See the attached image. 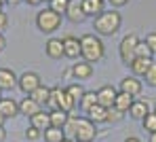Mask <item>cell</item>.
<instances>
[{
  "mask_svg": "<svg viewBox=\"0 0 156 142\" xmlns=\"http://www.w3.org/2000/svg\"><path fill=\"white\" fill-rule=\"evenodd\" d=\"M44 53L51 59H61L63 57V40L61 38H49L44 45Z\"/></svg>",
  "mask_w": 156,
  "mask_h": 142,
  "instance_id": "obj_15",
  "label": "cell"
},
{
  "mask_svg": "<svg viewBox=\"0 0 156 142\" xmlns=\"http://www.w3.org/2000/svg\"><path fill=\"white\" fill-rule=\"evenodd\" d=\"M95 104H97V91H84V95H82L78 108H80L82 113H89Z\"/></svg>",
  "mask_w": 156,
  "mask_h": 142,
  "instance_id": "obj_25",
  "label": "cell"
},
{
  "mask_svg": "<svg viewBox=\"0 0 156 142\" xmlns=\"http://www.w3.org/2000/svg\"><path fill=\"white\" fill-rule=\"evenodd\" d=\"M42 136H44V142H61L66 138V132L57 129V127H49V129L42 132Z\"/></svg>",
  "mask_w": 156,
  "mask_h": 142,
  "instance_id": "obj_27",
  "label": "cell"
},
{
  "mask_svg": "<svg viewBox=\"0 0 156 142\" xmlns=\"http://www.w3.org/2000/svg\"><path fill=\"white\" fill-rule=\"evenodd\" d=\"M66 91H68V95L72 98V102H74V106H78L87 89H84V87L80 85V83H72V85H68V87H66Z\"/></svg>",
  "mask_w": 156,
  "mask_h": 142,
  "instance_id": "obj_26",
  "label": "cell"
},
{
  "mask_svg": "<svg viewBox=\"0 0 156 142\" xmlns=\"http://www.w3.org/2000/svg\"><path fill=\"white\" fill-rule=\"evenodd\" d=\"M4 47H6V38H4V34H0V53L4 51Z\"/></svg>",
  "mask_w": 156,
  "mask_h": 142,
  "instance_id": "obj_36",
  "label": "cell"
},
{
  "mask_svg": "<svg viewBox=\"0 0 156 142\" xmlns=\"http://www.w3.org/2000/svg\"><path fill=\"white\" fill-rule=\"evenodd\" d=\"M9 2H11V4H17V2H21V0H9Z\"/></svg>",
  "mask_w": 156,
  "mask_h": 142,
  "instance_id": "obj_44",
  "label": "cell"
},
{
  "mask_svg": "<svg viewBox=\"0 0 156 142\" xmlns=\"http://www.w3.org/2000/svg\"><path fill=\"white\" fill-rule=\"evenodd\" d=\"M72 74H74V79H78V81H87V79H91L93 77V64H89V62H76L72 68Z\"/></svg>",
  "mask_w": 156,
  "mask_h": 142,
  "instance_id": "obj_12",
  "label": "cell"
},
{
  "mask_svg": "<svg viewBox=\"0 0 156 142\" xmlns=\"http://www.w3.org/2000/svg\"><path fill=\"white\" fill-rule=\"evenodd\" d=\"M148 113H152L148 100H135V102L131 104V108H129V117L131 119H137V121H141Z\"/></svg>",
  "mask_w": 156,
  "mask_h": 142,
  "instance_id": "obj_14",
  "label": "cell"
},
{
  "mask_svg": "<svg viewBox=\"0 0 156 142\" xmlns=\"http://www.w3.org/2000/svg\"><path fill=\"white\" fill-rule=\"evenodd\" d=\"M133 102H135V98H133V95L125 93V91H118V95H116V102H114V108H118L120 113H125V114H127Z\"/></svg>",
  "mask_w": 156,
  "mask_h": 142,
  "instance_id": "obj_22",
  "label": "cell"
},
{
  "mask_svg": "<svg viewBox=\"0 0 156 142\" xmlns=\"http://www.w3.org/2000/svg\"><path fill=\"white\" fill-rule=\"evenodd\" d=\"M68 2H70V0H49V9L55 11V13H59V15H66Z\"/></svg>",
  "mask_w": 156,
  "mask_h": 142,
  "instance_id": "obj_30",
  "label": "cell"
},
{
  "mask_svg": "<svg viewBox=\"0 0 156 142\" xmlns=\"http://www.w3.org/2000/svg\"><path fill=\"white\" fill-rule=\"evenodd\" d=\"M49 95H51V87H47V85H40L34 93H30V98L34 102H38L40 106H47L49 104Z\"/></svg>",
  "mask_w": 156,
  "mask_h": 142,
  "instance_id": "obj_24",
  "label": "cell"
},
{
  "mask_svg": "<svg viewBox=\"0 0 156 142\" xmlns=\"http://www.w3.org/2000/svg\"><path fill=\"white\" fill-rule=\"evenodd\" d=\"M61 40H63V57H70V59L80 57V38L68 34V36H63Z\"/></svg>",
  "mask_w": 156,
  "mask_h": 142,
  "instance_id": "obj_10",
  "label": "cell"
},
{
  "mask_svg": "<svg viewBox=\"0 0 156 142\" xmlns=\"http://www.w3.org/2000/svg\"><path fill=\"white\" fill-rule=\"evenodd\" d=\"M72 136H74V142H93L97 138V125L87 117H78L74 121Z\"/></svg>",
  "mask_w": 156,
  "mask_h": 142,
  "instance_id": "obj_3",
  "label": "cell"
},
{
  "mask_svg": "<svg viewBox=\"0 0 156 142\" xmlns=\"http://www.w3.org/2000/svg\"><path fill=\"white\" fill-rule=\"evenodd\" d=\"M0 98H2V91H0Z\"/></svg>",
  "mask_w": 156,
  "mask_h": 142,
  "instance_id": "obj_46",
  "label": "cell"
},
{
  "mask_svg": "<svg viewBox=\"0 0 156 142\" xmlns=\"http://www.w3.org/2000/svg\"><path fill=\"white\" fill-rule=\"evenodd\" d=\"M51 110H66V113H72L76 106L72 102V98L68 95L66 87H51V95H49V104H47Z\"/></svg>",
  "mask_w": 156,
  "mask_h": 142,
  "instance_id": "obj_4",
  "label": "cell"
},
{
  "mask_svg": "<svg viewBox=\"0 0 156 142\" xmlns=\"http://www.w3.org/2000/svg\"><path fill=\"white\" fill-rule=\"evenodd\" d=\"M141 89H144V83H141L137 77H133V74L125 77V79L120 81V85H118V91H125V93H129V95H133V98L139 95Z\"/></svg>",
  "mask_w": 156,
  "mask_h": 142,
  "instance_id": "obj_9",
  "label": "cell"
},
{
  "mask_svg": "<svg viewBox=\"0 0 156 142\" xmlns=\"http://www.w3.org/2000/svg\"><path fill=\"white\" fill-rule=\"evenodd\" d=\"M87 119H91L95 125H99V123H108V108L99 106V104H95V106L87 113Z\"/></svg>",
  "mask_w": 156,
  "mask_h": 142,
  "instance_id": "obj_21",
  "label": "cell"
},
{
  "mask_svg": "<svg viewBox=\"0 0 156 142\" xmlns=\"http://www.w3.org/2000/svg\"><path fill=\"white\" fill-rule=\"evenodd\" d=\"M40 85H42V81H40V77H38L36 72H23V74L17 79V87H19L26 95L34 93Z\"/></svg>",
  "mask_w": 156,
  "mask_h": 142,
  "instance_id": "obj_7",
  "label": "cell"
},
{
  "mask_svg": "<svg viewBox=\"0 0 156 142\" xmlns=\"http://www.w3.org/2000/svg\"><path fill=\"white\" fill-rule=\"evenodd\" d=\"M141 125H144V129H146L148 134H156V110L146 114V117L141 119Z\"/></svg>",
  "mask_w": 156,
  "mask_h": 142,
  "instance_id": "obj_28",
  "label": "cell"
},
{
  "mask_svg": "<svg viewBox=\"0 0 156 142\" xmlns=\"http://www.w3.org/2000/svg\"><path fill=\"white\" fill-rule=\"evenodd\" d=\"M150 142H156V134H150Z\"/></svg>",
  "mask_w": 156,
  "mask_h": 142,
  "instance_id": "obj_42",
  "label": "cell"
},
{
  "mask_svg": "<svg viewBox=\"0 0 156 142\" xmlns=\"http://www.w3.org/2000/svg\"><path fill=\"white\" fill-rule=\"evenodd\" d=\"M146 45L152 49V53L156 55V32H150V34L146 36Z\"/></svg>",
  "mask_w": 156,
  "mask_h": 142,
  "instance_id": "obj_34",
  "label": "cell"
},
{
  "mask_svg": "<svg viewBox=\"0 0 156 142\" xmlns=\"http://www.w3.org/2000/svg\"><path fill=\"white\" fill-rule=\"evenodd\" d=\"M146 85H150V87H156V62H152V66H150V70L146 72Z\"/></svg>",
  "mask_w": 156,
  "mask_h": 142,
  "instance_id": "obj_32",
  "label": "cell"
},
{
  "mask_svg": "<svg viewBox=\"0 0 156 142\" xmlns=\"http://www.w3.org/2000/svg\"><path fill=\"white\" fill-rule=\"evenodd\" d=\"M40 110H42V106H40L38 102H34L30 95H26V98L19 102V113L26 114V117H34L36 113H40Z\"/></svg>",
  "mask_w": 156,
  "mask_h": 142,
  "instance_id": "obj_20",
  "label": "cell"
},
{
  "mask_svg": "<svg viewBox=\"0 0 156 142\" xmlns=\"http://www.w3.org/2000/svg\"><path fill=\"white\" fill-rule=\"evenodd\" d=\"M104 0H82V11L87 17H97L99 13H104Z\"/></svg>",
  "mask_w": 156,
  "mask_h": 142,
  "instance_id": "obj_18",
  "label": "cell"
},
{
  "mask_svg": "<svg viewBox=\"0 0 156 142\" xmlns=\"http://www.w3.org/2000/svg\"><path fill=\"white\" fill-rule=\"evenodd\" d=\"M137 45H139V36H137V34H127V36H122V40H120V45H118V55L122 59V64H127V66L133 64Z\"/></svg>",
  "mask_w": 156,
  "mask_h": 142,
  "instance_id": "obj_6",
  "label": "cell"
},
{
  "mask_svg": "<svg viewBox=\"0 0 156 142\" xmlns=\"http://www.w3.org/2000/svg\"><path fill=\"white\" fill-rule=\"evenodd\" d=\"M4 121H6V119H4V117L0 114V127H4Z\"/></svg>",
  "mask_w": 156,
  "mask_h": 142,
  "instance_id": "obj_41",
  "label": "cell"
},
{
  "mask_svg": "<svg viewBox=\"0 0 156 142\" xmlns=\"http://www.w3.org/2000/svg\"><path fill=\"white\" fill-rule=\"evenodd\" d=\"M66 17L72 21V24H80L87 15L82 11V0H70L68 2V11H66Z\"/></svg>",
  "mask_w": 156,
  "mask_h": 142,
  "instance_id": "obj_11",
  "label": "cell"
},
{
  "mask_svg": "<svg viewBox=\"0 0 156 142\" xmlns=\"http://www.w3.org/2000/svg\"><path fill=\"white\" fill-rule=\"evenodd\" d=\"M122 24V17L118 11H104L97 17H93V28L99 36H114Z\"/></svg>",
  "mask_w": 156,
  "mask_h": 142,
  "instance_id": "obj_2",
  "label": "cell"
},
{
  "mask_svg": "<svg viewBox=\"0 0 156 142\" xmlns=\"http://www.w3.org/2000/svg\"><path fill=\"white\" fill-rule=\"evenodd\" d=\"M129 0H110V4H114V6H122V4H127Z\"/></svg>",
  "mask_w": 156,
  "mask_h": 142,
  "instance_id": "obj_37",
  "label": "cell"
},
{
  "mask_svg": "<svg viewBox=\"0 0 156 142\" xmlns=\"http://www.w3.org/2000/svg\"><path fill=\"white\" fill-rule=\"evenodd\" d=\"M104 55H105V47H104V43H101L99 36H95V34L80 36V57L84 62L97 64V62L104 59Z\"/></svg>",
  "mask_w": 156,
  "mask_h": 142,
  "instance_id": "obj_1",
  "label": "cell"
},
{
  "mask_svg": "<svg viewBox=\"0 0 156 142\" xmlns=\"http://www.w3.org/2000/svg\"><path fill=\"white\" fill-rule=\"evenodd\" d=\"M135 57H144V59H154V53H152V49L146 45V40H139V45H137V51H135Z\"/></svg>",
  "mask_w": 156,
  "mask_h": 142,
  "instance_id": "obj_29",
  "label": "cell"
},
{
  "mask_svg": "<svg viewBox=\"0 0 156 142\" xmlns=\"http://www.w3.org/2000/svg\"><path fill=\"white\" fill-rule=\"evenodd\" d=\"M2 4H4V2H2V0H0V11H2Z\"/></svg>",
  "mask_w": 156,
  "mask_h": 142,
  "instance_id": "obj_45",
  "label": "cell"
},
{
  "mask_svg": "<svg viewBox=\"0 0 156 142\" xmlns=\"http://www.w3.org/2000/svg\"><path fill=\"white\" fill-rule=\"evenodd\" d=\"M125 142H141V140H139V138H135V136H127V140H125Z\"/></svg>",
  "mask_w": 156,
  "mask_h": 142,
  "instance_id": "obj_39",
  "label": "cell"
},
{
  "mask_svg": "<svg viewBox=\"0 0 156 142\" xmlns=\"http://www.w3.org/2000/svg\"><path fill=\"white\" fill-rule=\"evenodd\" d=\"M40 136H42V132H40V129H36V127H32V125L26 129V138H27V140H38Z\"/></svg>",
  "mask_w": 156,
  "mask_h": 142,
  "instance_id": "obj_33",
  "label": "cell"
},
{
  "mask_svg": "<svg viewBox=\"0 0 156 142\" xmlns=\"http://www.w3.org/2000/svg\"><path fill=\"white\" fill-rule=\"evenodd\" d=\"M116 95H118V89L112 85H104L97 89V104L104 106V108H112L114 102H116Z\"/></svg>",
  "mask_w": 156,
  "mask_h": 142,
  "instance_id": "obj_8",
  "label": "cell"
},
{
  "mask_svg": "<svg viewBox=\"0 0 156 142\" xmlns=\"http://www.w3.org/2000/svg\"><path fill=\"white\" fill-rule=\"evenodd\" d=\"M27 4H40V2H42V0H26Z\"/></svg>",
  "mask_w": 156,
  "mask_h": 142,
  "instance_id": "obj_40",
  "label": "cell"
},
{
  "mask_svg": "<svg viewBox=\"0 0 156 142\" xmlns=\"http://www.w3.org/2000/svg\"><path fill=\"white\" fill-rule=\"evenodd\" d=\"M4 140H6V129L0 127V142H4Z\"/></svg>",
  "mask_w": 156,
  "mask_h": 142,
  "instance_id": "obj_38",
  "label": "cell"
},
{
  "mask_svg": "<svg viewBox=\"0 0 156 142\" xmlns=\"http://www.w3.org/2000/svg\"><path fill=\"white\" fill-rule=\"evenodd\" d=\"M49 114H51V127H57V129H63L70 119V113L66 110H49Z\"/></svg>",
  "mask_w": 156,
  "mask_h": 142,
  "instance_id": "obj_23",
  "label": "cell"
},
{
  "mask_svg": "<svg viewBox=\"0 0 156 142\" xmlns=\"http://www.w3.org/2000/svg\"><path fill=\"white\" fill-rule=\"evenodd\" d=\"M0 114L4 119H13L19 114V102H15L13 98H0Z\"/></svg>",
  "mask_w": 156,
  "mask_h": 142,
  "instance_id": "obj_13",
  "label": "cell"
},
{
  "mask_svg": "<svg viewBox=\"0 0 156 142\" xmlns=\"http://www.w3.org/2000/svg\"><path fill=\"white\" fill-rule=\"evenodd\" d=\"M125 119V113H120L118 108H108V123H120Z\"/></svg>",
  "mask_w": 156,
  "mask_h": 142,
  "instance_id": "obj_31",
  "label": "cell"
},
{
  "mask_svg": "<svg viewBox=\"0 0 156 142\" xmlns=\"http://www.w3.org/2000/svg\"><path fill=\"white\" fill-rule=\"evenodd\" d=\"M17 74L11 70V68H0V91L2 89H13L17 87Z\"/></svg>",
  "mask_w": 156,
  "mask_h": 142,
  "instance_id": "obj_17",
  "label": "cell"
},
{
  "mask_svg": "<svg viewBox=\"0 0 156 142\" xmlns=\"http://www.w3.org/2000/svg\"><path fill=\"white\" fill-rule=\"evenodd\" d=\"M61 19H63V15L55 13L51 9H44V11H40L36 15V26H38L40 32H44V34H53L55 30L61 26Z\"/></svg>",
  "mask_w": 156,
  "mask_h": 142,
  "instance_id": "obj_5",
  "label": "cell"
},
{
  "mask_svg": "<svg viewBox=\"0 0 156 142\" xmlns=\"http://www.w3.org/2000/svg\"><path fill=\"white\" fill-rule=\"evenodd\" d=\"M61 142H74V138H63Z\"/></svg>",
  "mask_w": 156,
  "mask_h": 142,
  "instance_id": "obj_43",
  "label": "cell"
},
{
  "mask_svg": "<svg viewBox=\"0 0 156 142\" xmlns=\"http://www.w3.org/2000/svg\"><path fill=\"white\" fill-rule=\"evenodd\" d=\"M6 26H9V15L4 11H0V34L6 30Z\"/></svg>",
  "mask_w": 156,
  "mask_h": 142,
  "instance_id": "obj_35",
  "label": "cell"
},
{
  "mask_svg": "<svg viewBox=\"0 0 156 142\" xmlns=\"http://www.w3.org/2000/svg\"><path fill=\"white\" fill-rule=\"evenodd\" d=\"M152 62H154V59H144V57H135V59H133V64L129 66V68H131V74H133V77H137V79H139V77L144 79V77H146V72L150 70Z\"/></svg>",
  "mask_w": 156,
  "mask_h": 142,
  "instance_id": "obj_16",
  "label": "cell"
},
{
  "mask_svg": "<svg viewBox=\"0 0 156 142\" xmlns=\"http://www.w3.org/2000/svg\"><path fill=\"white\" fill-rule=\"evenodd\" d=\"M30 125L36 127V129H40V132H44V129L51 127V114L44 113V110H40V113L34 114V117H30Z\"/></svg>",
  "mask_w": 156,
  "mask_h": 142,
  "instance_id": "obj_19",
  "label": "cell"
}]
</instances>
